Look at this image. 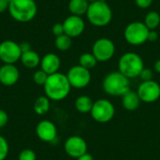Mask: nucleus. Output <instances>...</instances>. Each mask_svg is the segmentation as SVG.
I'll list each match as a JSON object with an SVG mask.
<instances>
[{
  "mask_svg": "<svg viewBox=\"0 0 160 160\" xmlns=\"http://www.w3.org/2000/svg\"><path fill=\"white\" fill-rule=\"evenodd\" d=\"M70 89L71 85L67 75L61 72L49 75L48 80L44 84V92L46 97L53 101L65 99L70 93Z\"/></svg>",
  "mask_w": 160,
  "mask_h": 160,
  "instance_id": "nucleus-1",
  "label": "nucleus"
},
{
  "mask_svg": "<svg viewBox=\"0 0 160 160\" xmlns=\"http://www.w3.org/2000/svg\"><path fill=\"white\" fill-rule=\"evenodd\" d=\"M85 15L88 22L97 27L108 25L112 19V8L104 0H98L90 3Z\"/></svg>",
  "mask_w": 160,
  "mask_h": 160,
  "instance_id": "nucleus-2",
  "label": "nucleus"
},
{
  "mask_svg": "<svg viewBox=\"0 0 160 160\" xmlns=\"http://www.w3.org/2000/svg\"><path fill=\"white\" fill-rule=\"evenodd\" d=\"M8 13L19 22L32 21L38 13V5L35 0H12L8 4Z\"/></svg>",
  "mask_w": 160,
  "mask_h": 160,
  "instance_id": "nucleus-3",
  "label": "nucleus"
},
{
  "mask_svg": "<svg viewBox=\"0 0 160 160\" xmlns=\"http://www.w3.org/2000/svg\"><path fill=\"white\" fill-rule=\"evenodd\" d=\"M103 90L112 97H123L130 90L129 79L119 71L109 73L103 80Z\"/></svg>",
  "mask_w": 160,
  "mask_h": 160,
  "instance_id": "nucleus-4",
  "label": "nucleus"
},
{
  "mask_svg": "<svg viewBox=\"0 0 160 160\" xmlns=\"http://www.w3.org/2000/svg\"><path fill=\"white\" fill-rule=\"evenodd\" d=\"M143 68V60L136 52H126L120 57L118 61V71L128 79L139 77Z\"/></svg>",
  "mask_w": 160,
  "mask_h": 160,
  "instance_id": "nucleus-5",
  "label": "nucleus"
},
{
  "mask_svg": "<svg viewBox=\"0 0 160 160\" xmlns=\"http://www.w3.org/2000/svg\"><path fill=\"white\" fill-rule=\"evenodd\" d=\"M148 27L143 22L134 21L128 24L124 31V37L128 43L133 46H139L148 41Z\"/></svg>",
  "mask_w": 160,
  "mask_h": 160,
  "instance_id": "nucleus-6",
  "label": "nucleus"
},
{
  "mask_svg": "<svg viewBox=\"0 0 160 160\" xmlns=\"http://www.w3.org/2000/svg\"><path fill=\"white\" fill-rule=\"evenodd\" d=\"M90 113L96 122L105 124L113 118L115 114V108L110 100L101 98L94 102Z\"/></svg>",
  "mask_w": 160,
  "mask_h": 160,
  "instance_id": "nucleus-7",
  "label": "nucleus"
},
{
  "mask_svg": "<svg viewBox=\"0 0 160 160\" xmlns=\"http://www.w3.org/2000/svg\"><path fill=\"white\" fill-rule=\"evenodd\" d=\"M92 53L98 62H106L111 60L115 53V45L112 40L107 38L97 39L92 46Z\"/></svg>",
  "mask_w": 160,
  "mask_h": 160,
  "instance_id": "nucleus-8",
  "label": "nucleus"
},
{
  "mask_svg": "<svg viewBox=\"0 0 160 160\" xmlns=\"http://www.w3.org/2000/svg\"><path fill=\"white\" fill-rule=\"evenodd\" d=\"M67 77L71 87L76 89H82L86 87L91 82V73L89 69L77 65L73 66L68 71Z\"/></svg>",
  "mask_w": 160,
  "mask_h": 160,
  "instance_id": "nucleus-9",
  "label": "nucleus"
},
{
  "mask_svg": "<svg viewBox=\"0 0 160 160\" xmlns=\"http://www.w3.org/2000/svg\"><path fill=\"white\" fill-rule=\"evenodd\" d=\"M22 49L20 44L13 40H4L0 43V60L4 64L14 65L21 59Z\"/></svg>",
  "mask_w": 160,
  "mask_h": 160,
  "instance_id": "nucleus-10",
  "label": "nucleus"
},
{
  "mask_svg": "<svg viewBox=\"0 0 160 160\" xmlns=\"http://www.w3.org/2000/svg\"><path fill=\"white\" fill-rule=\"evenodd\" d=\"M138 96L141 101L145 103H153L160 98V85L156 81L142 82L138 88Z\"/></svg>",
  "mask_w": 160,
  "mask_h": 160,
  "instance_id": "nucleus-11",
  "label": "nucleus"
},
{
  "mask_svg": "<svg viewBox=\"0 0 160 160\" xmlns=\"http://www.w3.org/2000/svg\"><path fill=\"white\" fill-rule=\"evenodd\" d=\"M65 152L68 156L73 158H78L87 153V142L80 136H70L67 139L64 144Z\"/></svg>",
  "mask_w": 160,
  "mask_h": 160,
  "instance_id": "nucleus-12",
  "label": "nucleus"
},
{
  "mask_svg": "<svg viewBox=\"0 0 160 160\" xmlns=\"http://www.w3.org/2000/svg\"><path fill=\"white\" fill-rule=\"evenodd\" d=\"M63 27L66 35H68L71 38H78L83 33L85 29V22L82 17L70 15L63 22Z\"/></svg>",
  "mask_w": 160,
  "mask_h": 160,
  "instance_id": "nucleus-13",
  "label": "nucleus"
},
{
  "mask_svg": "<svg viewBox=\"0 0 160 160\" xmlns=\"http://www.w3.org/2000/svg\"><path fill=\"white\" fill-rule=\"evenodd\" d=\"M36 134L44 142H53L57 138V128L50 120H41L36 127Z\"/></svg>",
  "mask_w": 160,
  "mask_h": 160,
  "instance_id": "nucleus-14",
  "label": "nucleus"
},
{
  "mask_svg": "<svg viewBox=\"0 0 160 160\" xmlns=\"http://www.w3.org/2000/svg\"><path fill=\"white\" fill-rule=\"evenodd\" d=\"M20 78L18 68L12 64H4L0 67V82L5 86L14 85Z\"/></svg>",
  "mask_w": 160,
  "mask_h": 160,
  "instance_id": "nucleus-15",
  "label": "nucleus"
},
{
  "mask_svg": "<svg viewBox=\"0 0 160 160\" xmlns=\"http://www.w3.org/2000/svg\"><path fill=\"white\" fill-rule=\"evenodd\" d=\"M39 66H40V69H42L48 75H52L58 72L61 66V60L57 54L50 52L45 54L41 58Z\"/></svg>",
  "mask_w": 160,
  "mask_h": 160,
  "instance_id": "nucleus-16",
  "label": "nucleus"
},
{
  "mask_svg": "<svg viewBox=\"0 0 160 160\" xmlns=\"http://www.w3.org/2000/svg\"><path fill=\"white\" fill-rule=\"evenodd\" d=\"M141 102L142 101L138 96V93L132 90L128 91L122 97V105L127 111H129V112L136 111L139 108Z\"/></svg>",
  "mask_w": 160,
  "mask_h": 160,
  "instance_id": "nucleus-17",
  "label": "nucleus"
},
{
  "mask_svg": "<svg viewBox=\"0 0 160 160\" xmlns=\"http://www.w3.org/2000/svg\"><path fill=\"white\" fill-rule=\"evenodd\" d=\"M21 62L22 64L27 68H36L38 66L40 65V56L38 55V53L35 51H33L32 49L24 52L22 53L21 56Z\"/></svg>",
  "mask_w": 160,
  "mask_h": 160,
  "instance_id": "nucleus-18",
  "label": "nucleus"
},
{
  "mask_svg": "<svg viewBox=\"0 0 160 160\" xmlns=\"http://www.w3.org/2000/svg\"><path fill=\"white\" fill-rule=\"evenodd\" d=\"M68 7L71 15L82 17V15L86 14L89 3L86 0H69Z\"/></svg>",
  "mask_w": 160,
  "mask_h": 160,
  "instance_id": "nucleus-19",
  "label": "nucleus"
},
{
  "mask_svg": "<svg viewBox=\"0 0 160 160\" xmlns=\"http://www.w3.org/2000/svg\"><path fill=\"white\" fill-rule=\"evenodd\" d=\"M93 100L88 96H80L75 100V108L81 113H88L91 112L93 108Z\"/></svg>",
  "mask_w": 160,
  "mask_h": 160,
  "instance_id": "nucleus-20",
  "label": "nucleus"
},
{
  "mask_svg": "<svg viewBox=\"0 0 160 160\" xmlns=\"http://www.w3.org/2000/svg\"><path fill=\"white\" fill-rule=\"evenodd\" d=\"M51 99L46 96H41L38 98L34 103V112L38 115H44L50 111Z\"/></svg>",
  "mask_w": 160,
  "mask_h": 160,
  "instance_id": "nucleus-21",
  "label": "nucleus"
},
{
  "mask_svg": "<svg viewBox=\"0 0 160 160\" xmlns=\"http://www.w3.org/2000/svg\"><path fill=\"white\" fill-rule=\"evenodd\" d=\"M143 22L149 30H155L160 24V14L155 10L149 11L145 15Z\"/></svg>",
  "mask_w": 160,
  "mask_h": 160,
  "instance_id": "nucleus-22",
  "label": "nucleus"
},
{
  "mask_svg": "<svg viewBox=\"0 0 160 160\" xmlns=\"http://www.w3.org/2000/svg\"><path fill=\"white\" fill-rule=\"evenodd\" d=\"M97 64H98V60L96 59V57L92 52L82 53L79 58V65L89 70L91 68H94L97 66Z\"/></svg>",
  "mask_w": 160,
  "mask_h": 160,
  "instance_id": "nucleus-23",
  "label": "nucleus"
},
{
  "mask_svg": "<svg viewBox=\"0 0 160 160\" xmlns=\"http://www.w3.org/2000/svg\"><path fill=\"white\" fill-rule=\"evenodd\" d=\"M54 45L57 50H59L61 52H66L70 49V47L72 45V38L70 37H68V35L63 34V35L55 38Z\"/></svg>",
  "mask_w": 160,
  "mask_h": 160,
  "instance_id": "nucleus-24",
  "label": "nucleus"
},
{
  "mask_svg": "<svg viewBox=\"0 0 160 160\" xmlns=\"http://www.w3.org/2000/svg\"><path fill=\"white\" fill-rule=\"evenodd\" d=\"M48 77H49V75L46 72H44L42 69H38V70L34 72V74H33V81H34V82L36 84L43 85L44 86V84L46 83V82L48 80Z\"/></svg>",
  "mask_w": 160,
  "mask_h": 160,
  "instance_id": "nucleus-25",
  "label": "nucleus"
},
{
  "mask_svg": "<svg viewBox=\"0 0 160 160\" xmlns=\"http://www.w3.org/2000/svg\"><path fill=\"white\" fill-rule=\"evenodd\" d=\"M9 151V145L8 141L0 135V160H5L7 158Z\"/></svg>",
  "mask_w": 160,
  "mask_h": 160,
  "instance_id": "nucleus-26",
  "label": "nucleus"
},
{
  "mask_svg": "<svg viewBox=\"0 0 160 160\" xmlns=\"http://www.w3.org/2000/svg\"><path fill=\"white\" fill-rule=\"evenodd\" d=\"M18 160H37V155L32 149H24L19 154Z\"/></svg>",
  "mask_w": 160,
  "mask_h": 160,
  "instance_id": "nucleus-27",
  "label": "nucleus"
},
{
  "mask_svg": "<svg viewBox=\"0 0 160 160\" xmlns=\"http://www.w3.org/2000/svg\"><path fill=\"white\" fill-rule=\"evenodd\" d=\"M142 82H147V81H152L153 78H154V72L152 69L150 68H144L142 69V71L141 72L140 76H139Z\"/></svg>",
  "mask_w": 160,
  "mask_h": 160,
  "instance_id": "nucleus-28",
  "label": "nucleus"
},
{
  "mask_svg": "<svg viewBox=\"0 0 160 160\" xmlns=\"http://www.w3.org/2000/svg\"><path fill=\"white\" fill-rule=\"evenodd\" d=\"M52 34L55 36V37H59L63 34H65L64 32V27H63V23H55L53 24L52 28Z\"/></svg>",
  "mask_w": 160,
  "mask_h": 160,
  "instance_id": "nucleus-29",
  "label": "nucleus"
},
{
  "mask_svg": "<svg viewBox=\"0 0 160 160\" xmlns=\"http://www.w3.org/2000/svg\"><path fill=\"white\" fill-rule=\"evenodd\" d=\"M135 4L138 8L145 9L151 7L153 4V0H135Z\"/></svg>",
  "mask_w": 160,
  "mask_h": 160,
  "instance_id": "nucleus-30",
  "label": "nucleus"
},
{
  "mask_svg": "<svg viewBox=\"0 0 160 160\" xmlns=\"http://www.w3.org/2000/svg\"><path fill=\"white\" fill-rule=\"evenodd\" d=\"M8 122V115L7 112L0 109V128L7 126Z\"/></svg>",
  "mask_w": 160,
  "mask_h": 160,
  "instance_id": "nucleus-31",
  "label": "nucleus"
},
{
  "mask_svg": "<svg viewBox=\"0 0 160 160\" xmlns=\"http://www.w3.org/2000/svg\"><path fill=\"white\" fill-rule=\"evenodd\" d=\"M158 38V34L156 30H150L148 34V41H156Z\"/></svg>",
  "mask_w": 160,
  "mask_h": 160,
  "instance_id": "nucleus-32",
  "label": "nucleus"
},
{
  "mask_svg": "<svg viewBox=\"0 0 160 160\" xmlns=\"http://www.w3.org/2000/svg\"><path fill=\"white\" fill-rule=\"evenodd\" d=\"M8 2L7 0H0V13L6 11L8 8Z\"/></svg>",
  "mask_w": 160,
  "mask_h": 160,
  "instance_id": "nucleus-33",
  "label": "nucleus"
},
{
  "mask_svg": "<svg viewBox=\"0 0 160 160\" xmlns=\"http://www.w3.org/2000/svg\"><path fill=\"white\" fill-rule=\"evenodd\" d=\"M20 47H21V49H22V52L31 50L30 44H29L28 42H22V43H20Z\"/></svg>",
  "mask_w": 160,
  "mask_h": 160,
  "instance_id": "nucleus-34",
  "label": "nucleus"
},
{
  "mask_svg": "<svg viewBox=\"0 0 160 160\" xmlns=\"http://www.w3.org/2000/svg\"><path fill=\"white\" fill-rule=\"evenodd\" d=\"M77 160H95V159H94V158H93V156H92V155H90V154H88V153H85L84 155H82V156H81L80 158H78Z\"/></svg>",
  "mask_w": 160,
  "mask_h": 160,
  "instance_id": "nucleus-35",
  "label": "nucleus"
},
{
  "mask_svg": "<svg viewBox=\"0 0 160 160\" xmlns=\"http://www.w3.org/2000/svg\"><path fill=\"white\" fill-rule=\"evenodd\" d=\"M154 68H155L156 72L160 73V59L156 61V63H155V65H154Z\"/></svg>",
  "mask_w": 160,
  "mask_h": 160,
  "instance_id": "nucleus-36",
  "label": "nucleus"
},
{
  "mask_svg": "<svg viewBox=\"0 0 160 160\" xmlns=\"http://www.w3.org/2000/svg\"><path fill=\"white\" fill-rule=\"evenodd\" d=\"M86 1H87L89 4H90V3H93V2H95V1H98V0H86Z\"/></svg>",
  "mask_w": 160,
  "mask_h": 160,
  "instance_id": "nucleus-37",
  "label": "nucleus"
},
{
  "mask_svg": "<svg viewBox=\"0 0 160 160\" xmlns=\"http://www.w3.org/2000/svg\"><path fill=\"white\" fill-rule=\"evenodd\" d=\"M7 1H8V3H10V2H11V1H12V0H7Z\"/></svg>",
  "mask_w": 160,
  "mask_h": 160,
  "instance_id": "nucleus-38",
  "label": "nucleus"
}]
</instances>
